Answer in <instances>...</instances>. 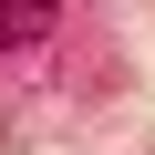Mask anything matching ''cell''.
Returning <instances> with one entry per match:
<instances>
[{
    "instance_id": "cell-1",
    "label": "cell",
    "mask_w": 155,
    "mask_h": 155,
    "mask_svg": "<svg viewBox=\"0 0 155 155\" xmlns=\"http://www.w3.org/2000/svg\"><path fill=\"white\" fill-rule=\"evenodd\" d=\"M41 11H52V0H0V41H31V31H41Z\"/></svg>"
}]
</instances>
